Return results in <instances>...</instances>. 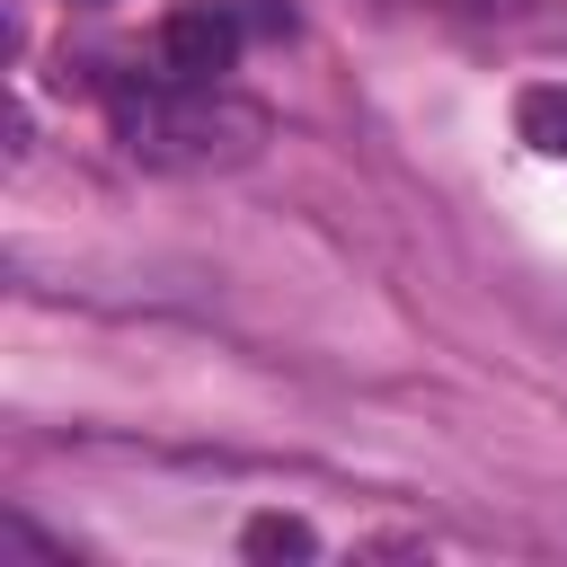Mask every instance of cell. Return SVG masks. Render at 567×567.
<instances>
[{
	"mask_svg": "<svg viewBox=\"0 0 567 567\" xmlns=\"http://www.w3.org/2000/svg\"><path fill=\"white\" fill-rule=\"evenodd\" d=\"M115 133L142 168H239L266 142V115L248 97H230L221 80H115Z\"/></svg>",
	"mask_w": 567,
	"mask_h": 567,
	"instance_id": "obj_1",
	"label": "cell"
},
{
	"mask_svg": "<svg viewBox=\"0 0 567 567\" xmlns=\"http://www.w3.org/2000/svg\"><path fill=\"white\" fill-rule=\"evenodd\" d=\"M239 62V9L230 0H177L159 18V71L168 80H221Z\"/></svg>",
	"mask_w": 567,
	"mask_h": 567,
	"instance_id": "obj_2",
	"label": "cell"
},
{
	"mask_svg": "<svg viewBox=\"0 0 567 567\" xmlns=\"http://www.w3.org/2000/svg\"><path fill=\"white\" fill-rule=\"evenodd\" d=\"M239 549H248V558H319V532H310L301 514H257V523L239 532Z\"/></svg>",
	"mask_w": 567,
	"mask_h": 567,
	"instance_id": "obj_3",
	"label": "cell"
},
{
	"mask_svg": "<svg viewBox=\"0 0 567 567\" xmlns=\"http://www.w3.org/2000/svg\"><path fill=\"white\" fill-rule=\"evenodd\" d=\"M523 142L532 151H549V159H567V89H523Z\"/></svg>",
	"mask_w": 567,
	"mask_h": 567,
	"instance_id": "obj_4",
	"label": "cell"
}]
</instances>
